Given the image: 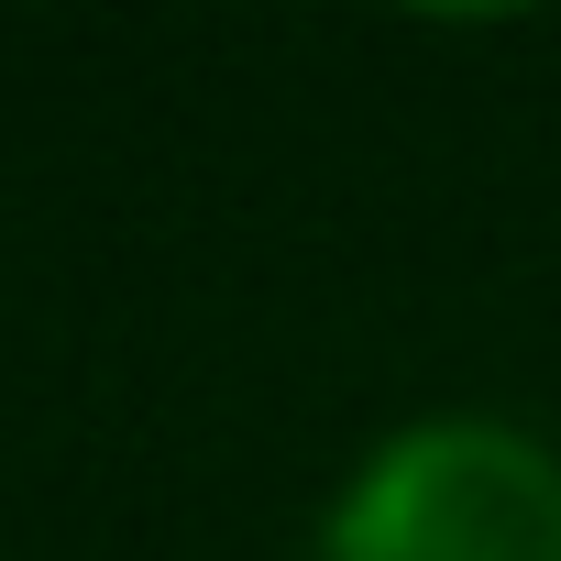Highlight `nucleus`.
Masks as SVG:
<instances>
[{
	"instance_id": "nucleus-1",
	"label": "nucleus",
	"mask_w": 561,
	"mask_h": 561,
	"mask_svg": "<svg viewBox=\"0 0 561 561\" xmlns=\"http://www.w3.org/2000/svg\"><path fill=\"white\" fill-rule=\"evenodd\" d=\"M320 561H561V440L495 408H430L353 451Z\"/></svg>"
}]
</instances>
